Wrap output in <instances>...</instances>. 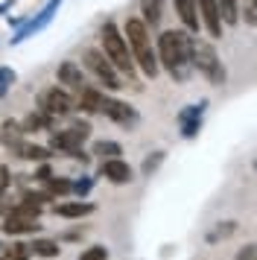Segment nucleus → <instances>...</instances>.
<instances>
[{
	"label": "nucleus",
	"mask_w": 257,
	"mask_h": 260,
	"mask_svg": "<svg viewBox=\"0 0 257 260\" xmlns=\"http://www.w3.org/2000/svg\"><path fill=\"white\" fill-rule=\"evenodd\" d=\"M158 64L170 73L173 79L184 82L193 71V38L187 29H164L155 41Z\"/></svg>",
	"instance_id": "nucleus-1"
},
{
	"label": "nucleus",
	"mask_w": 257,
	"mask_h": 260,
	"mask_svg": "<svg viewBox=\"0 0 257 260\" xmlns=\"http://www.w3.org/2000/svg\"><path fill=\"white\" fill-rule=\"evenodd\" d=\"M123 36H126L128 53L135 59V68H138L146 79H155L161 64H158V53H155V41L149 36V26L143 24L140 18H128L126 26H123Z\"/></svg>",
	"instance_id": "nucleus-2"
},
{
	"label": "nucleus",
	"mask_w": 257,
	"mask_h": 260,
	"mask_svg": "<svg viewBox=\"0 0 257 260\" xmlns=\"http://www.w3.org/2000/svg\"><path fill=\"white\" fill-rule=\"evenodd\" d=\"M100 38H103V53H105V59H108V61L117 68V73L128 76V82L135 85V82H138V68H135V59H132V53H128L126 36L117 29L114 21H105L103 29H100ZM135 88H138V85H135Z\"/></svg>",
	"instance_id": "nucleus-3"
},
{
	"label": "nucleus",
	"mask_w": 257,
	"mask_h": 260,
	"mask_svg": "<svg viewBox=\"0 0 257 260\" xmlns=\"http://www.w3.org/2000/svg\"><path fill=\"white\" fill-rule=\"evenodd\" d=\"M193 68H196L210 85H225V68L219 61V53L210 41L193 38Z\"/></svg>",
	"instance_id": "nucleus-4"
},
{
	"label": "nucleus",
	"mask_w": 257,
	"mask_h": 260,
	"mask_svg": "<svg viewBox=\"0 0 257 260\" xmlns=\"http://www.w3.org/2000/svg\"><path fill=\"white\" fill-rule=\"evenodd\" d=\"M82 61H85V71L93 73V76H97V82L105 85L108 91H120V88H123V82H120V73H117V68L111 64V61L105 59L103 50L88 47L85 53H82Z\"/></svg>",
	"instance_id": "nucleus-5"
},
{
	"label": "nucleus",
	"mask_w": 257,
	"mask_h": 260,
	"mask_svg": "<svg viewBox=\"0 0 257 260\" xmlns=\"http://www.w3.org/2000/svg\"><path fill=\"white\" fill-rule=\"evenodd\" d=\"M91 135V126L85 123V120H76L70 129L65 132H56L53 138H50V146L58 149V152H68L70 158H76V161H85V152H82V143L85 138Z\"/></svg>",
	"instance_id": "nucleus-6"
},
{
	"label": "nucleus",
	"mask_w": 257,
	"mask_h": 260,
	"mask_svg": "<svg viewBox=\"0 0 257 260\" xmlns=\"http://www.w3.org/2000/svg\"><path fill=\"white\" fill-rule=\"evenodd\" d=\"M38 111H44L50 117H65V114L73 111V96L65 88L53 85V88L41 91V96H38Z\"/></svg>",
	"instance_id": "nucleus-7"
},
{
	"label": "nucleus",
	"mask_w": 257,
	"mask_h": 260,
	"mask_svg": "<svg viewBox=\"0 0 257 260\" xmlns=\"http://www.w3.org/2000/svg\"><path fill=\"white\" fill-rule=\"evenodd\" d=\"M58 3H61V0H50V3H47L44 9L38 12V18H29V21H26V24H23L21 29L15 32V38H12V44H21V41H26L29 36H35V32H41V29H44V26L50 24V21H53V15L58 12Z\"/></svg>",
	"instance_id": "nucleus-8"
},
{
	"label": "nucleus",
	"mask_w": 257,
	"mask_h": 260,
	"mask_svg": "<svg viewBox=\"0 0 257 260\" xmlns=\"http://www.w3.org/2000/svg\"><path fill=\"white\" fill-rule=\"evenodd\" d=\"M100 114H105L108 120H114V123H120V126H135V123H138V111L128 106V103H120V100L105 96V94H103Z\"/></svg>",
	"instance_id": "nucleus-9"
},
{
	"label": "nucleus",
	"mask_w": 257,
	"mask_h": 260,
	"mask_svg": "<svg viewBox=\"0 0 257 260\" xmlns=\"http://www.w3.org/2000/svg\"><path fill=\"white\" fill-rule=\"evenodd\" d=\"M196 9H199V21L202 26L208 29L210 38H222V18H219V6L216 0H196Z\"/></svg>",
	"instance_id": "nucleus-10"
},
{
	"label": "nucleus",
	"mask_w": 257,
	"mask_h": 260,
	"mask_svg": "<svg viewBox=\"0 0 257 260\" xmlns=\"http://www.w3.org/2000/svg\"><path fill=\"white\" fill-rule=\"evenodd\" d=\"M58 85H65V88H70V91H76V94H82L85 88H88V82H85V71H82L76 61H61L58 64Z\"/></svg>",
	"instance_id": "nucleus-11"
},
{
	"label": "nucleus",
	"mask_w": 257,
	"mask_h": 260,
	"mask_svg": "<svg viewBox=\"0 0 257 260\" xmlns=\"http://www.w3.org/2000/svg\"><path fill=\"white\" fill-rule=\"evenodd\" d=\"M208 103H199V106H187L184 111H178V123H181V135L184 138H196L202 129V114H205Z\"/></svg>",
	"instance_id": "nucleus-12"
},
{
	"label": "nucleus",
	"mask_w": 257,
	"mask_h": 260,
	"mask_svg": "<svg viewBox=\"0 0 257 260\" xmlns=\"http://www.w3.org/2000/svg\"><path fill=\"white\" fill-rule=\"evenodd\" d=\"M100 173H103V178H108L111 184H128V181H132V167H128L123 158H111V161H103Z\"/></svg>",
	"instance_id": "nucleus-13"
},
{
	"label": "nucleus",
	"mask_w": 257,
	"mask_h": 260,
	"mask_svg": "<svg viewBox=\"0 0 257 260\" xmlns=\"http://www.w3.org/2000/svg\"><path fill=\"white\" fill-rule=\"evenodd\" d=\"M175 3V15L181 18L187 32H199V9H196V0H173Z\"/></svg>",
	"instance_id": "nucleus-14"
},
{
	"label": "nucleus",
	"mask_w": 257,
	"mask_h": 260,
	"mask_svg": "<svg viewBox=\"0 0 257 260\" xmlns=\"http://www.w3.org/2000/svg\"><path fill=\"white\" fill-rule=\"evenodd\" d=\"M33 231H38V222L35 219H29V216H21V213H9L6 216V222H3V234H33Z\"/></svg>",
	"instance_id": "nucleus-15"
},
{
	"label": "nucleus",
	"mask_w": 257,
	"mask_h": 260,
	"mask_svg": "<svg viewBox=\"0 0 257 260\" xmlns=\"http://www.w3.org/2000/svg\"><path fill=\"white\" fill-rule=\"evenodd\" d=\"M56 213L65 219H79V216L93 213V205L91 202H61V205H56Z\"/></svg>",
	"instance_id": "nucleus-16"
},
{
	"label": "nucleus",
	"mask_w": 257,
	"mask_h": 260,
	"mask_svg": "<svg viewBox=\"0 0 257 260\" xmlns=\"http://www.w3.org/2000/svg\"><path fill=\"white\" fill-rule=\"evenodd\" d=\"M15 152H18V158H23V161H47V158H50V149H47V146L26 143V141L18 143V146H15Z\"/></svg>",
	"instance_id": "nucleus-17"
},
{
	"label": "nucleus",
	"mask_w": 257,
	"mask_h": 260,
	"mask_svg": "<svg viewBox=\"0 0 257 260\" xmlns=\"http://www.w3.org/2000/svg\"><path fill=\"white\" fill-rule=\"evenodd\" d=\"M0 141L6 143L9 149H15L18 143L23 141V129H21V123L18 120H6L3 126H0Z\"/></svg>",
	"instance_id": "nucleus-18"
},
{
	"label": "nucleus",
	"mask_w": 257,
	"mask_h": 260,
	"mask_svg": "<svg viewBox=\"0 0 257 260\" xmlns=\"http://www.w3.org/2000/svg\"><path fill=\"white\" fill-rule=\"evenodd\" d=\"M100 106H103V91L85 88V91L79 94V108H85L88 114H100Z\"/></svg>",
	"instance_id": "nucleus-19"
},
{
	"label": "nucleus",
	"mask_w": 257,
	"mask_h": 260,
	"mask_svg": "<svg viewBox=\"0 0 257 260\" xmlns=\"http://www.w3.org/2000/svg\"><path fill=\"white\" fill-rule=\"evenodd\" d=\"M23 132H38V129H53V117L50 114H44V111H33L29 117L21 123Z\"/></svg>",
	"instance_id": "nucleus-20"
},
{
	"label": "nucleus",
	"mask_w": 257,
	"mask_h": 260,
	"mask_svg": "<svg viewBox=\"0 0 257 260\" xmlns=\"http://www.w3.org/2000/svg\"><path fill=\"white\" fill-rule=\"evenodd\" d=\"M140 12H143V24L146 26H155L161 21V0H140Z\"/></svg>",
	"instance_id": "nucleus-21"
},
{
	"label": "nucleus",
	"mask_w": 257,
	"mask_h": 260,
	"mask_svg": "<svg viewBox=\"0 0 257 260\" xmlns=\"http://www.w3.org/2000/svg\"><path fill=\"white\" fill-rule=\"evenodd\" d=\"M93 155H97L100 161H111V158H120L123 149H120V143H114V141H97L93 143Z\"/></svg>",
	"instance_id": "nucleus-22"
},
{
	"label": "nucleus",
	"mask_w": 257,
	"mask_h": 260,
	"mask_svg": "<svg viewBox=\"0 0 257 260\" xmlns=\"http://www.w3.org/2000/svg\"><path fill=\"white\" fill-rule=\"evenodd\" d=\"M234 3H237L240 21H245L248 26H257V0H234Z\"/></svg>",
	"instance_id": "nucleus-23"
},
{
	"label": "nucleus",
	"mask_w": 257,
	"mask_h": 260,
	"mask_svg": "<svg viewBox=\"0 0 257 260\" xmlns=\"http://www.w3.org/2000/svg\"><path fill=\"white\" fill-rule=\"evenodd\" d=\"M29 248H33V254H38V257H58V251H61L56 240H35Z\"/></svg>",
	"instance_id": "nucleus-24"
},
{
	"label": "nucleus",
	"mask_w": 257,
	"mask_h": 260,
	"mask_svg": "<svg viewBox=\"0 0 257 260\" xmlns=\"http://www.w3.org/2000/svg\"><path fill=\"white\" fill-rule=\"evenodd\" d=\"M216 6H219V18H222V24L234 26L237 21H240V15H237V3H234V0H216Z\"/></svg>",
	"instance_id": "nucleus-25"
},
{
	"label": "nucleus",
	"mask_w": 257,
	"mask_h": 260,
	"mask_svg": "<svg viewBox=\"0 0 257 260\" xmlns=\"http://www.w3.org/2000/svg\"><path fill=\"white\" fill-rule=\"evenodd\" d=\"M33 257V248L26 246V243H12L6 246V260H29Z\"/></svg>",
	"instance_id": "nucleus-26"
},
{
	"label": "nucleus",
	"mask_w": 257,
	"mask_h": 260,
	"mask_svg": "<svg viewBox=\"0 0 257 260\" xmlns=\"http://www.w3.org/2000/svg\"><path fill=\"white\" fill-rule=\"evenodd\" d=\"M15 79H18V73L12 71V68H0V96H6L12 91V85H15Z\"/></svg>",
	"instance_id": "nucleus-27"
},
{
	"label": "nucleus",
	"mask_w": 257,
	"mask_h": 260,
	"mask_svg": "<svg viewBox=\"0 0 257 260\" xmlns=\"http://www.w3.org/2000/svg\"><path fill=\"white\" fill-rule=\"evenodd\" d=\"M79 260H108V248L105 246H91V248H85L79 254Z\"/></svg>",
	"instance_id": "nucleus-28"
},
{
	"label": "nucleus",
	"mask_w": 257,
	"mask_h": 260,
	"mask_svg": "<svg viewBox=\"0 0 257 260\" xmlns=\"http://www.w3.org/2000/svg\"><path fill=\"white\" fill-rule=\"evenodd\" d=\"M47 187H50V193H70L73 181H68V178H47Z\"/></svg>",
	"instance_id": "nucleus-29"
},
{
	"label": "nucleus",
	"mask_w": 257,
	"mask_h": 260,
	"mask_svg": "<svg viewBox=\"0 0 257 260\" xmlns=\"http://www.w3.org/2000/svg\"><path fill=\"white\" fill-rule=\"evenodd\" d=\"M164 161V152H152L149 158H146V161H143V173H146V176H149L152 170H155V167L161 164Z\"/></svg>",
	"instance_id": "nucleus-30"
},
{
	"label": "nucleus",
	"mask_w": 257,
	"mask_h": 260,
	"mask_svg": "<svg viewBox=\"0 0 257 260\" xmlns=\"http://www.w3.org/2000/svg\"><path fill=\"white\" fill-rule=\"evenodd\" d=\"M237 260H257V246H245L240 254H237Z\"/></svg>",
	"instance_id": "nucleus-31"
},
{
	"label": "nucleus",
	"mask_w": 257,
	"mask_h": 260,
	"mask_svg": "<svg viewBox=\"0 0 257 260\" xmlns=\"http://www.w3.org/2000/svg\"><path fill=\"white\" fill-rule=\"evenodd\" d=\"M9 181H12V178H9V167H6V164H0V193H3V190L9 187Z\"/></svg>",
	"instance_id": "nucleus-32"
},
{
	"label": "nucleus",
	"mask_w": 257,
	"mask_h": 260,
	"mask_svg": "<svg viewBox=\"0 0 257 260\" xmlns=\"http://www.w3.org/2000/svg\"><path fill=\"white\" fill-rule=\"evenodd\" d=\"M73 190H76V193H88V190H91V178H79V181H73Z\"/></svg>",
	"instance_id": "nucleus-33"
},
{
	"label": "nucleus",
	"mask_w": 257,
	"mask_h": 260,
	"mask_svg": "<svg viewBox=\"0 0 257 260\" xmlns=\"http://www.w3.org/2000/svg\"><path fill=\"white\" fill-rule=\"evenodd\" d=\"M254 170H257V161H254Z\"/></svg>",
	"instance_id": "nucleus-34"
},
{
	"label": "nucleus",
	"mask_w": 257,
	"mask_h": 260,
	"mask_svg": "<svg viewBox=\"0 0 257 260\" xmlns=\"http://www.w3.org/2000/svg\"><path fill=\"white\" fill-rule=\"evenodd\" d=\"M0 211H3V205H0Z\"/></svg>",
	"instance_id": "nucleus-35"
},
{
	"label": "nucleus",
	"mask_w": 257,
	"mask_h": 260,
	"mask_svg": "<svg viewBox=\"0 0 257 260\" xmlns=\"http://www.w3.org/2000/svg\"><path fill=\"white\" fill-rule=\"evenodd\" d=\"M0 248H3V246H0Z\"/></svg>",
	"instance_id": "nucleus-36"
}]
</instances>
